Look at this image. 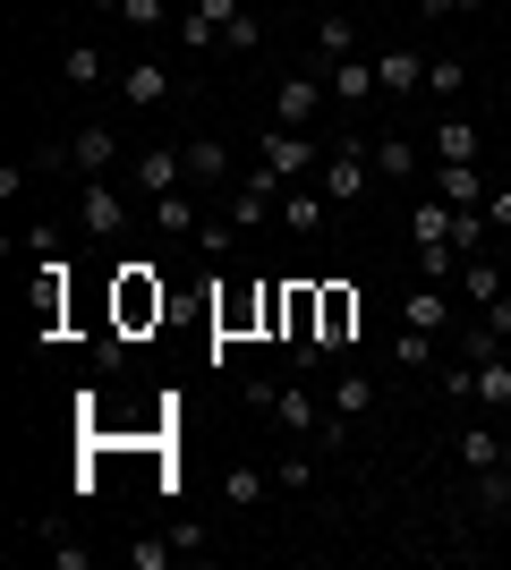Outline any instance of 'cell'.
<instances>
[{"mask_svg": "<svg viewBox=\"0 0 511 570\" xmlns=\"http://www.w3.org/2000/svg\"><path fill=\"white\" fill-rule=\"evenodd\" d=\"M366 163H375V179H410V170H417V145L410 137H375Z\"/></svg>", "mask_w": 511, "mask_h": 570, "instance_id": "484cf974", "label": "cell"}, {"mask_svg": "<svg viewBox=\"0 0 511 570\" xmlns=\"http://www.w3.org/2000/svg\"><path fill=\"white\" fill-rule=\"evenodd\" d=\"M170 553H179V537H137L128 562H137V570H170Z\"/></svg>", "mask_w": 511, "mask_h": 570, "instance_id": "d6a6232c", "label": "cell"}, {"mask_svg": "<svg viewBox=\"0 0 511 570\" xmlns=\"http://www.w3.org/2000/svg\"><path fill=\"white\" fill-rule=\"evenodd\" d=\"M265 494H273V476H265V469H230V476H222V502H230V511H256Z\"/></svg>", "mask_w": 511, "mask_h": 570, "instance_id": "d4e9b609", "label": "cell"}, {"mask_svg": "<svg viewBox=\"0 0 511 570\" xmlns=\"http://www.w3.org/2000/svg\"><path fill=\"white\" fill-rule=\"evenodd\" d=\"M256 401H265V409H273V417H282L291 434H316V426H324V401H316V392H298V383H291V392L256 383Z\"/></svg>", "mask_w": 511, "mask_h": 570, "instance_id": "9c48e42d", "label": "cell"}, {"mask_svg": "<svg viewBox=\"0 0 511 570\" xmlns=\"http://www.w3.org/2000/svg\"><path fill=\"white\" fill-rule=\"evenodd\" d=\"M469 86V60H426V95H461Z\"/></svg>", "mask_w": 511, "mask_h": 570, "instance_id": "836d02e7", "label": "cell"}, {"mask_svg": "<svg viewBox=\"0 0 511 570\" xmlns=\"http://www.w3.org/2000/svg\"><path fill=\"white\" fill-rule=\"evenodd\" d=\"M333 60H358V26L341 18V9H324L316 18V69H333Z\"/></svg>", "mask_w": 511, "mask_h": 570, "instance_id": "2e32d148", "label": "cell"}, {"mask_svg": "<svg viewBox=\"0 0 511 570\" xmlns=\"http://www.w3.org/2000/svg\"><path fill=\"white\" fill-rule=\"evenodd\" d=\"M478 145H487V137H478V119L452 111V119L426 128V163H478Z\"/></svg>", "mask_w": 511, "mask_h": 570, "instance_id": "52a82bcc", "label": "cell"}, {"mask_svg": "<svg viewBox=\"0 0 511 570\" xmlns=\"http://www.w3.org/2000/svg\"><path fill=\"white\" fill-rule=\"evenodd\" d=\"M324 205H333L324 188H282V222H291L298 238H316V230H324Z\"/></svg>", "mask_w": 511, "mask_h": 570, "instance_id": "d6986e66", "label": "cell"}, {"mask_svg": "<svg viewBox=\"0 0 511 570\" xmlns=\"http://www.w3.org/2000/svg\"><path fill=\"white\" fill-rule=\"evenodd\" d=\"M350 333H358V298H350V289H324V341H316V350L333 357Z\"/></svg>", "mask_w": 511, "mask_h": 570, "instance_id": "44dd1931", "label": "cell"}, {"mask_svg": "<svg viewBox=\"0 0 511 570\" xmlns=\"http://www.w3.org/2000/svg\"><path fill=\"white\" fill-rule=\"evenodd\" d=\"M239 9H247V0H188V18H196V26H214V35L239 18Z\"/></svg>", "mask_w": 511, "mask_h": 570, "instance_id": "d590c367", "label": "cell"}, {"mask_svg": "<svg viewBox=\"0 0 511 570\" xmlns=\"http://www.w3.org/2000/svg\"><path fill=\"white\" fill-rule=\"evenodd\" d=\"M410 238L417 247H452V205L426 188V205H410Z\"/></svg>", "mask_w": 511, "mask_h": 570, "instance_id": "ac0fdd59", "label": "cell"}, {"mask_svg": "<svg viewBox=\"0 0 511 570\" xmlns=\"http://www.w3.org/2000/svg\"><path fill=\"white\" fill-rule=\"evenodd\" d=\"M401 324H417V333H452V298H443V289L435 282H426V289H410V298H401Z\"/></svg>", "mask_w": 511, "mask_h": 570, "instance_id": "5bb4252c", "label": "cell"}, {"mask_svg": "<svg viewBox=\"0 0 511 570\" xmlns=\"http://www.w3.org/2000/svg\"><path fill=\"white\" fill-rule=\"evenodd\" d=\"M256 43H265V18H256V9H239V18L222 26V51H239V60H247Z\"/></svg>", "mask_w": 511, "mask_h": 570, "instance_id": "4dcf8cb0", "label": "cell"}, {"mask_svg": "<svg viewBox=\"0 0 511 570\" xmlns=\"http://www.w3.org/2000/svg\"><path fill=\"white\" fill-rule=\"evenodd\" d=\"M324 86H333V102H350V111L384 95V86H375V60H333V69H324Z\"/></svg>", "mask_w": 511, "mask_h": 570, "instance_id": "7c38bea8", "label": "cell"}, {"mask_svg": "<svg viewBox=\"0 0 511 570\" xmlns=\"http://www.w3.org/2000/svg\"><path fill=\"white\" fill-rule=\"evenodd\" d=\"M120 95L137 102V111H154V102H170V69H154V60H137V69L120 77Z\"/></svg>", "mask_w": 511, "mask_h": 570, "instance_id": "603a6c76", "label": "cell"}, {"mask_svg": "<svg viewBox=\"0 0 511 570\" xmlns=\"http://www.w3.org/2000/svg\"><path fill=\"white\" fill-rule=\"evenodd\" d=\"M137 188H146V196L188 188V154H179V145H146V154H137Z\"/></svg>", "mask_w": 511, "mask_h": 570, "instance_id": "ba28073f", "label": "cell"}, {"mask_svg": "<svg viewBox=\"0 0 511 570\" xmlns=\"http://www.w3.org/2000/svg\"><path fill=\"white\" fill-rule=\"evenodd\" d=\"M478 315H487L478 333H487V341H503V350H511V289H503V298H494V307H478Z\"/></svg>", "mask_w": 511, "mask_h": 570, "instance_id": "8d00e7d4", "label": "cell"}, {"mask_svg": "<svg viewBox=\"0 0 511 570\" xmlns=\"http://www.w3.org/2000/svg\"><path fill=\"white\" fill-rule=\"evenodd\" d=\"M478 0H417V18H469Z\"/></svg>", "mask_w": 511, "mask_h": 570, "instance_id": "f35d334b", "label": "cell"}, {"mask_svg": "<svg viewBox=\"0 0 511 570\" xmlns=\"http://www.w3.org/2000/svg\"><path fill=\"white\" fill-rule=\"evenodd\" d=\"M120 315H128V324L163 315V282H146V264H128V273H120Z\"/></svg>", "mask_w": 511, "mask_h": 570, "instance_id": "e0dca14e", "label": "cell"}, {"mask_svg": "<svg viewBox=\"0 0 511 570\" xmlns=\"http://www.w3.org/2000/svg\"><path fill=\"white\" fill-rule=\"evenodd\" d=\"M69 163L86 170V179H102V170L120 163V137H111V128H77V137H69Z\"/></svg>", "mask_w": 511, "mask_h": 570, "instance_id": "9a60e30c", "label": "cell"}, {"mask_svg": "<svg viewBox=\"0 0 511 570\" xmlns=\"http://www.w3.org/2000/svg\"><path fill=\"white\" fill-rule=\"evenodd\" d=\"M487 230H511V188H494V196H487Z\"/></svg>", "mask_w": 511, "mask_h": 570, "instance_id": "ab89813d", "label": "cell"}, {"mask_svg": "<svg viewBox=\"0 0 511 570\" xmlns=\"http://www.w3.org/2000/svg\"><path fill=\"white\" fill-rule=\"evenodd\" d=\"M366 170H375V163L358 154V137H341L333 154H324V179H316V188L333 196V205H358V196H366Z\"/></svg>", "mask_w": 511, "mask_h": 570, "instance_id": "277c9868", "label": "cell"}, {"mask_svg": "<svg viewBox=\"0 0 511 570\" xmlns=\"http://www.w3.org/2000/svg\"><path fill=\"white\" fill-rule=\"evenodd\" d=\"M478 502H487L494 520H511V460H503V469H487V476H478Z\"/></svg>", "mask_w": 511, "mask_h": 570, "instance_id": "1f68e13d", "label": "cell"}, {"mask_svg": "<svg viewBox=\"0 0 511 570\" xmlns=\"http://www.w3.org/2000/svg\"><path fill=\"white\" fill-rule=\"evenodd\" d=\"M60 77H69V86H102V77H111V60H102L95 43H69V51H60Z\"/></svg>", "mask_w": 511, "mask_h": 570, "instance_id": "4316f807", "label": "cell"}, {"mask_svg": "<svg viewBox=\"0 0 511 570\" xmlns=\"http://www.w3.org/2000/svg\"><path fill=\"white\" fill-rule=\"evenodd\" d=\"M196 222H205V214H196V196H188V188L154 196V230H170V238H196Z\"/></svg>", "mask_w": 511, "mask_h": 570, "instance_id": "7402d4cb", "label": "cell"}, {"mask_svg": "<svg viewBox=\"0 0 511 570\" xmlns=\"http://www.w3.org/2000/svg\"><path fill=\"white\" fill-rule=\"evenodd\" d=\"M196 247H205V256H230V247H239V222H230V214H205V222H196Z\"/></svg>", "mask_w": 511, "mask_h": 570, "instance_id": "f546056e", "label": "cell"}, {"mask_svg": "<svg viewBox=\"0 0 511 570\" xmlns=\"http://www.w3.org/2000/svg\"><path fill=\"white\" fill-rule=\"evenodd\" d=\"M163 18H170V0H120V26H137V35H154Z\"/></svg>", "mask_w": 511, "mask_h": 570, "instance_id": "e575fe53", "label": "cell"}, {"mask_svg": "<svg viewBox=\"0 0 511 570\" xmlns=\"http://www.w3.org/2000/svg\"><path fill=\"white\" fill-rule=\"evenodd\" d=\"M282 214V179H273L265 163L247 170V179H230V222H239V230H256V222H273Z\"/></svg>", "mask_w": 511, "mask_h": 570, "instance_id": "3957f363", "label": "cell"}, {"mask_svg": "<svg viewBox=\"0 0 511 570\" xmlns=\"http://www.w3.org/2000/svg\"><path fill=\"white\" fill-rule=\"evenodd\" d=\"M426 188L443 196V205H487L494 196V179L478 163H426Z\"/></svg>", "mask_w": 511, "mask_h": 570, "instance_id": "5b68a950", "label": "cell"}, {"mask_svg": "<svg viewBox=\"0 0 511 570\" xmlns=\"http://www.w3.org/2000/svg\"><path fill=\"white\" fill-rule=\"evenodd\" d=\"M478 401H487V409H511V350L478 357Z\"/></svg>", "mask_w": 511, "mask_h": 570, "instance_id": "cb8c5ba5", "label": "cell"}, {"mask_svg": "<svg viewBox=\"0 0 511 570\" xmlns=\"http://www.w3.org/2000/svg\"><path fill=\"white\" fill-rule=\"evenodd\" d=\"M77 222H86L95 238H120V230H128V196L111 188V179H86V205H77Z\"/></svg>", "mask_w": 511, "mask_h": 570, "instance_id": "8992f818", "label": "cell"}, {"mask_svg": "<svg viewBox=\"0 0 511 570\" xmlns=\"http://www.w3.org/2000/svg\"><path fill=\"white\" fill-rule=\"evenodd\" d=\"M179 154H188V188H230V145L222 137H188Z\"/></svg>", "mask_w": 511, "mask_h": 570, "instance_id": "8fae6325", "label": "cell"}, {"mask_svg": "<svg viewBox=\"0 0 511 570\" xmlns=\"http://www.w3.org/2000/svg\"><path fill=\"white\" fill-rule=\"evenodd\" d=\"M324 102H333V86H324L316 69H291L282 86H273V119H282V128H316Z\"/></svg>", "mask_w": 511, "mask_h": 570, "instance_id": "7a4b0ae2", "label": "cell"}, {"mask_svg": "<svg viewBox=\"0 0 511 570\" xmlns=\"http://www.w3.org/2000/svg\"><path fill=\"white\" fill-rule=\"evenodd\" d=\"M333 409H341V417H366V409H375V383H366L358 366H350V375L333 383Z\"/></svg>", "mask_w": 511, "mask_h": 570, "instance_id": "f1b7e54d", "label": "cell"}, {"mask_svg": "<svg viewBox=\"0 0 511 570\" xmlns=\"http://www.w3.org/2000/svg\"><path fill=\"white\" fill-rule=\"evenodd\" d=\"M426 357H435V333H417V324H401V341H392V366H401V375H417Z\"/></svg>", "mask_w": 511, "mask_h": 570, "instance_id": "83f0119b", "label": "cell"}, {"mask_svg": "<svg viewBox=\"0 0 511 570\" xmlns=\"http://www.w3.org/2000/svg\"><path fill=\"white\" fill-rule=\"evenodd\" d=\"M375 86H384V95H417V86H426V51H410V43L375 51Z\"/></svg>", "mask_w": 511, "mask_h": 570, "instance_id": "30bf717a", "label": "cell"}, {"mask_svg": "<svg viewBox=\"0 0 511 570\" xmlns=\"http://www.w3.org/2000/svg\"><path fill=\"white\" fill-rule=\"evenodd\" d=\"M503 282H511V256H503Z\"/></svg>", "mask_w": 511, "mask_h": 570, "instance_id": "60d3db41", "label": "cell"}, {"mask_svg": "<svg viewBox=\"0 0 511 570\" xmlns=\"http://www.w3.org/2000/svg\"><path fill=\"white\" fill-rule=\"evenodd\" d=\"M256 163H265L273 179H282V188H298V179L316 170V137H307V128H282V119H273V137H256Z\"/></svg>", "mask_w": 511, "mask_h": 570, "instance_id": "6da1fadb", "label": "cell"}, {"mask_svg": "<svg viewBox=\"0 0 511 570\" xmlns=\"http://www.w3.org/2000/svg\"><path fill=\"white\" fill-rule=\"evenodd\" d=\"M452 282H461V298H469V307H494V298L511 289L494 256H461V273H452Z\"/></svg>", "mask_w": 511, "mask_h": 570, "instance_id": "4fadbf2b", "label": "cell"}, {"mask_svg": "<svg viewBox=\"0 0 511 570\" xmlns=\"http://www.w3.org/2000/svg\"><path fill=\"white\" fill-rule=\"evenodd\" d=\"M503 434H494V426H461V469L469 476H487V469H503Z\"/></svg>", "mask_w": 511, "mask_h": 570, "instance_id": "ffe728a7", "label": "cell"}, {"mask_svg": "<svg viewBox=\"0 0 511 570\" xmlns=\"http://www.w3.org/2000/svg\"><path fill=\"white\" fill-rule=\"evenodd\" d=\"M273 485H282V494H307V485H316V469H307V460H282V469H273Z\"/></svg>", "mask_w": 511, "mask_h": 570, "instance_id": "74e56055", "label": "cell"}]
</instances>
